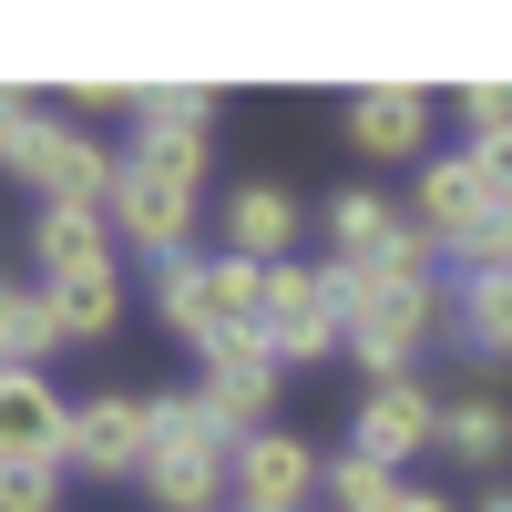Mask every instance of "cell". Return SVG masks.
Segmentation results:
<instances>
[{
    "instance_id": "1",
    "label": "cell",
    "mask_w": 512,
    "mask_h": 512,
    "mask_svg": "<svg viewBox=\"0 0 512 512\" xmlns=\"http://www.w3.org/2000/svg\"><path fill=\"white\" fill-rule=\"evenodd\" d=\"M154 420V451H144V502L154 512H226V461H236V431L216 410H205V390H164L144 400Z\"/></svg>"
},
{
    "instance_id": "2",
    "label": "cell",
    "mask_w": 512,
    "mask_h": 512,
    "mask_svg": "<svg viewBox=\"0 0 512 512\" xmlns=\"http://www.w3.org/2000/svg\"><path fill=\"white\" fill-rule=\"evenodd\" d=\"M205 164H216V154H123V175H113V195H103V216H113V246L154 256V267L195 256Z\"/></svg>"
},
{
    "instance_id": "3",
    "label": "cell",
    "mask_w": 512,
    "mask_h": 512,
    "mask_svg": "<svg viewBox=\"0 0 512 512\" xmlns=\"http://www.w3.org/2000/svg\"><path fill=\"white\" fill-rule=\"evenodd\" d=\"M154 308H164V328H175L195 359H216L226 338H256V318H267V267H246V256H175V267H154Z\"/></svg>"
},
{
    "instance_id": "4",
    "label": "cell",
    "mask_w": 512,
    "mask_h": 512,
    "mask_svg": "<svg viewBox=\"0 0 512 512\" xmlns=\"http://www.w3.org/2000/svg\"><path fill=\"white\" fill-rule=\"evenodd\" d=\"M0 164L31 185V205H103L113 175H123V154H113L103 134H82V123H62V113H31Z\"/></svg>"
},
{
    "instance_id": "5",
    "label": "cell",
    "mask_w": 512,
    "mask_h": 512,
    "mask_svg": "<svg viewBox=\"0 0 512 512\" xmlns=\"http://www.w3.org/2000/svg\"><path fill=\"white\" fill-rule=\"evenodd\" d=\"M144 451H154V420H144L134 390L72 400V451H62V472H82V482H144Z\"/></svg>"
},
{
    "instance_id": "6",
    "label": "cell",
    "mask_w": 512,
    "mask_h": 512,
    "mask_svg": "<svg viewBox=\"0 0 512 512\" xmlns=\"http://www.w3.org/2000/svg\"><path fill=\"white\" fill-rule=\"evenodd\" d=\"M318 502V451L297 431H246L226 461V512H308Z\"/></svg>"
},
{
    "instance_id": "7",
    "label": "cell",
    "mask_w": 512,
    "mask_h": 512,
    "mask_svg": "<svg viewBox=\"0 0 512 512\" xmlns=\"http://www.w3.org/2000/svg\"><path fill=\"white\" fill-rule=\"evenodd\" d=\"M256 338L277 349V369H318V359H338L349 338H338V308L318 297V267H267V318H256Z\"/></svg>"
},
{
    "instance_id": "8",
    "label": "cell",
    "mask_w": 512,
    "mask_h": 512,
    "mask_svg": "<svg viewBox=\"0 0 512 512\" xmlns=\"http://www.w3.org/2000/svg\"><path fill=\"white\" fill-rule=\"evenodd\" d=\"M441 441V400H431V379H379V390H359V420H349V451L369 461H420Z\"/></svg>"
},
{
    "instance_id": "9",
    "label": "cell",
    "mask_w": 512,
    "mask_h": 512,
    "mask_svg": "<svg viewBox=\"0 0 512 512\" xmlns=\"http://www.w3.org/2000/svg\"><path fill=\"white\" fill-rule=\"evenodd\" d=\"M410 226L441 246V267L492 226V195H482V175H472V154H431V164H420V185H410Z\"/></svg>"
},
{
    "instance_id": "10",
    "label": "cell",
    "mask_w": 512,
    "mask_h": 512,
    "mask_svg": "<svg viewBox=\"0 0 512 512\" xmlns=\"http://www.w3.org/2000/svg\"><path fill=\"white\" fill-rule=\"evenodd\" d=\"M349 144L369 164H431V93L420 82H359L349 93Z\"/></svg>"
},
{
    "instance_id": "11",
    "label": "cell",
    "mask_w": 512,
    "mask_h": 512,
    "mask_svg": "<svg viewBox=\"0 0 512 512\" xmlns=\"http://www.w3.org/2000/svg\"><path fill=\"white\" fill-rule=\"evenodd\" d=\"M123 123H134V144L123 154H216V93L205 82H134L123 93Z\"/></svg>"
},
{
    "instance_id": "12",
    "label": "cell",
    "mask_w": 512,
    "mask_h": 512,
    "mask_svg": "<svg viewBox=\"0 0 512 512\" xmlns=\"http://www.w3.org/2000/svg\"><path fill=\"white\" fill-rule=\"evenodd\" d=\"M72 451V390L52 369H0V461H62Z\"/></svg>"
},
{
    "instance_id": "13",
    "label": "cell",
    "mask_w": 512,
    "mask_h": 512,
    "mask_svg": "<svg viewBox=\"0 0 512 512\" xmlns=\"http://www.w3.org/2000/svg\"><path fill=\"white\" fill-rule=\"evenodd\" d=\"M277 379H287V369H277L267 338H226V349L205 359V410H216L236 441H246V431H277V420H267V410H277Z\"/></svg>"
},
{
    "instance_id": "14",
    "label": "cell",
    "mask_w": 512,
    "mask_h": 512,
    "mask_svg": "<svg viewBox=\"0 0 512 512\" xmlns=\"http://www.w3.org/2000/svg\"><path fill=\"white\" fill-rule=\"evenodd\" d=\"M216 226H226V256H246V267H287V246L308 236V216H297V195L287 185H226V205H216Z\"/></svg>"
},
{
    "instance_id": "15",
    "label": "cell",
    "mask_w": 512,
    "mask_h": 512,
    "mask_svg": "<svg viewBox=\"0 0 512 512\" xmlns=\"http://www.w3.org/2000/svg\"><path fill=\"white\" fill-rule=\"evenodd\" d=\"M451 349L472 359V369H502L512 359V267L451 277Z\"/></svg>"
},
{
    "instance_id": "16",
    "label": "cell",
    "mask_w": 512,
    "mask_h": 512,
    "mask_svg": "<svg viewBox=\"0 0 512 512\" xmlns=\"http://www.w3.org/2000/svg\"><path fill=\"white\" fill-rule=\"evenodd\" d=\"M31 256H41V287L52 277H103L113 267V216L103 205H41L31 216Z\"/></svg>"
},
{
    "instance_id": "17",
    "label": "cell",
    "mask_w": 512,
    "mask_h": 512,
    "mask_svg": "<svg viewBox=\"0 0 512 512\" xmlns=\"http://www.w3.org/2000/svg\"><path fill=\"white\" fill-rule=\"evenodd\" d=\"M318 226H328V246L349 256V267H369V256H390V236L410 226V205H390V195H369V185H338V195L318 205Z\"/></svg>"
},
{
    "instance_id": "18",
    "label": "cell",
    "mask_w": 512,
    "mask_h": 512,
    "mask_svg": "<svg viewBox=\"0 0 512 512\" xmlns=\"http://www.w3.org/2000/svg\"><path fill=\"white\" fill-rule=\"evenodd\" d=\"M41 297H52L62 349H93V338H113V318H123V267H103V277H52Z\"/></svg>"
},
{
    "instance_id": "19",
    "label": "cell",
    "mask_w": 512,
    "mask_h": 512,
    "mask_svg": "<svg viewBox=\"0 0 512 512\" xmlns=\"http://www.w3.org/2000/svg\"><path fill=\"white\" fill-rule=\"evenodd\" d=\"M441 451L461 461V472H492V461L512 451V410H502L492 390H472V400H451V410H441Z\"/></svg>"
},
{
    "instance_id": "20",
    "label": "cell",
    "mask_w": 512,
    "mask_h": 512,
    "mask_svg": "<svg viewBox=\"0 0 512 512\" xmlns=\"http://www.w3.org/2000/svg\"><path fill=\"white\" fill-rule=\"evenodd\" d=\"M318 492H328V512H400V472L390 461H369V451H338V461H318Z\"/></svg>"
},
{
    "instance_id": "21",
    "label": "cell",
    "mask_w": 512,
    "mask_h": 512,
    "mask_svg": "<svg viewBox=\"0 0 512 512\" xmlns=\"http://www.w3.org/2000/svg\"><path fill=\"white\" fill-rule=\"evenodd\" d=\"M0 512H62V461H0Z\"/></svg>"
},
{
    "instance_id": "22",
    "label": "cell",
    "mask_w": 512,
    "mask_h": 512,
    "mask_svg": "<svg viewBox=\"0 0 512 512\" xmlns=\"http://www.w3.org/2000/svg\"><path fill=\"white\" fill-rule=\"evenodd\" d=\"M451 113H461V134H472V144H492V134H512V82H461V93H451Z\"/></svg>"
},
{
    "instance_id": "23",
    "label": "cell",
    "mask_w": 512,
    "mask_h": 512,
    "mask_svg": "<svg viewBox=\"0 0 512 512\" xmlns=\"http://www.w3.org/2000/svg\"><path fill=\"white\" fill-rule=\"evenodd\" d=\"M461 154H472V175H482V195H492V216H512V134L461 144Z\"/></svg>"
},
{
    "instance_id": "24",
    "label": "cell",
    "mask_w": 512,
    "mask_h": 512,
    "mask_svg": "<svg viewBox=\"0 0 512 512\" xmlns=\"http://www.w3.org/2000/svg\"><path fill=\"white\" fill-rule=\"evenodd\" d=\"M21 297H31L21 277H0V369H11V328H21Z\"/></svg>"
},
{
    "instance_id": "25",
    "label": "cell",
    "mask_w": 512,
    "mask_h": 512,
    "mask_svg": "<svg viewBox=\"0 0 512 512\" xmlns=\"http://www.w3.org/2000/svg\"><path fill=\"white\" fill-rule=\"evenodd\" d=\"M21 123H31V103L11 93V82H0V154H11V134H21Z\"/></svg>"
},
{
    "instance_id": "26",
    "label": "cell",
    "mask_w": 512,
    "mask_h": 512,
    "mask_svg": "<svg viewBox=\"0 0 512 512\" xmlns=\"http://www.w3.org/2000/svg\"><path fill=\"white\" fill-rule=\"evenodd\" d=\"M400 512H451V502L441 492H400Z\"/></svg>"
},
{
    "instance_id": "27",
    "label": "cell",
    "mask_w": 512,
    "mask_h": 512,
    "mask_svg": "<svg viewBox=\"0 0 512 512\" xmlns=\"http://www.w3.org/2000/svg\"><path fill=\"white\" fill-rule=\"evenodd\" d=\"M482 512H512V492H492V502H482Z\"/></svg>"
}]
</instances>
